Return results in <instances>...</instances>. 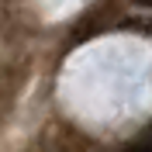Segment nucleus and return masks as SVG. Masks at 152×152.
Wrapping results in <instances>:
<instances>
[{"instance_id": "nucleus-1", "label": "nucleus", "mask_w": 152, "mask_h": 152, "mask_svg": "<svg viewBox=\"0 0 152 152\" xmlns=\"http://www.w3.org/2000/svg\"><path fill=\"white\" fill-rule=\"evenodd\" d=\"M138 4H145V7H152V0H138Z\"/></svg>"}]
</instances>
